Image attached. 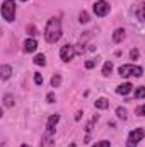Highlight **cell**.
Instances as JSON below:
<instances>
[{
	"label": "cell",
	"mask_w": 145,
	"mask_h": 147,
	"mask_svg": "<svg viewBox=\"0 0 145 147\" xmlns=\"http://www.w3.org/2000/svg\"><path fill=\"white\" fill-rule=\"evenodd\" d=\"M62 38V22L58 17H51L44 28V39L48 43H56Z\"/></svg>",
	"instance_id": "cell-1"
},
{
	"label": "cell",
	"mask_w": 145,
	"mask_h": 147,
	"mask_svg": "<svg viewBox=\"0 0 145 147\" xmlns=\"http://www.w3.org/2000/svg\"><path fill=\"white\" fill-rule=\"evenodd\" d=\"M118 72L121 77H142L144 75V69L138 65H121L118 69Z\"/></svg>",
	"instance_id": "cell-2"
},
{
	"label": "cell",
	"mask_w": 145,
	"mask_h": 147,
	"mask_svg": "<svg viewBox=\"0 0 145 147\" xmlns=\"http://www.w3.org/2000/svg\"><path fill=\"white\" fill-rule=\"evenodd\" d=\"M2 17L7 22H12L15 19V2L14 0H5L2 5Z\"/></svg>",
	"instance_id": "cell-3"
},
{
	"label": "cell",
	"mask_w": 145,
	"mask_h": 147,
	"mask_svg": "<svg viewBox=\"0 0 145 147\" xmlns=\"http://www.w3.org/2000/svg\"><path fill=\"white\" fill-rule=\"evenodd\" d=\"M145 137V130L144 128H137V130H132L130 132V135H128V139H126V147H137L140 142H142V139Z\"/></svg>",
	"instance_id": "cell-4"
},
{
	"label": "cell",
	"mask_w": 145,
	"mask_h": 147,
	"mask_svg": "<svg viewBox=\"0 0 145 147\" xmlns=\"http://www.w3.org/2000/svg\"><path fill=\"white\" fill-rule=\"evenodd\" d=\"M109 3L106 0H97L96 3H94V14L97 16V17H104V16H108L109 14Z\"/></svg>",
	"instance_id": "cell-5"
},
{
	"label": "cell",
	"mask_w": 145,
	"mask_h": 147,
	"mask_svg": "<svg viewBox=\"0 0 145 147\" xmlns=\"http://www.w3.org/2000/svg\"><path fill=\"white\" fill-rule=\"evenodd\" d=\"M60 57H62L63 62H70L73 57H75V46H73V45H65V46H62Z\"/></svg>",
	"instance_id": "cell-6"
},
{
	"label": "cell",
	"mask_w": 145,
	"mask_h": 147,
	"mask_svg": "<svg viewBox=\"0 0 145 147\" xmlns=\"http://www.w3.org/2000/svg\"><path fill=\"white\" fill-rule=\"evenodd\" d=\"M36 48H38V41H36V39L29 38V39H26V41H24V51H26V53H33Z\"/></svg>",
	"instance_id": "cell-7"
},
{
	"label": "cell",
	"mask_w": 145,
	"mask_h": 147,
	"mask_svg": "<svg viewBox=\"0 0 145 147\" xmlns=\"http://www.w3.org/2000/svg\"><path fill=\"white\" fill-rule=\"evenodd\" d=\"M58 120H60L58 115H51L50 120H48V125H46V132L53 134V132H55V127H56V123H58Z\"/></svg>",
	"instance_id": "cell-8"
},
{
	"label": "cell",
	"mask_w": 145,
	"mask_h": 147,
	"mask_svg": "<svg viewBox=\"0 0 145 147\" xmlns=\"http://www.w3.org/2000/svg\"><path fill=\"white\" fill-rule=\"evenodd\" d=\"M132 87H133V86H132L130 82H123V84H119V86L116 87V92H118V94H123V96H126V94L132 91Z\"/></svg>",
	"instance_id": "cell-9"
},
{
	"label": "cell",
	"mask_w": 145,
	"mask_h": 147,
	"mask_svg": "<svg viewBox=\"0 0 145 147\" xmlns=\"http://www.w3.org/2000/svg\"><path fill=\"white\" fill-rule=\"evenodd\" d=\"M123 39H125V29L119 28V29H116V31L113 33V41H114V43H121Z\"/></svg>",
	"instance_id": "cell-10"
},
{
	"label": "cell",
	"mask_w": 145,
	"mask_h": 147,
	"mask_svg": "<svg viewBox=\"0 0 145 147\" xmlns=\"http://www.w3.org/2000/svg\"><path fill=\"white\" fill-rule=\"evenodd\" d=\"M135 16L140 19V21H145V3H138L137 9H135Z\"/></svg>",
	"instance_id": "cell-11"
},
{
	"label": "cell",
	"mask_w": 145,
	"mask_h": 147,
	"mask_svg": "<svg viewBox=\"0 0 145 147\" xmlns=\"http://www.w3.org/2000/svg\"><path fill=\"white\" fill-rule=\"evenodd\" d=\"M94 105H96V108H97V110H106V108L109 106V101L106 99V98H99V99H96V103H94Z\"/></svg>",
	"instance_id": "cell-12"
},
{
	"label": "cell",
	"mask_w": 145,
	"mask_h": 147,
	"mask_svg": "<svg viewBox=\"0 0 145 147\" xmlns=\"http://www.w3.org/2000/svg\"><path fill=\"white\" fill-rule=\"evenodd\" d=\"M0 72H2V80H7L10 77V74H12V67L10 65H2Z\"/></svg>",
	"instance_id": "cell-13"
},
{
	"label": "cell",
	"mask_w": 145,
	"mask_h": 147,
	"mask_svg": "<svg viewBox=\"0 0 145 147\" xmlns=\"http://www.w3.org/2000/svg\"><path fill=\"white\" fill-rule=\"evenodd\" d=\"M3 105H5L7 108L14 106V98H12V94H5V96H3Z\"/></svg>",
	"instance_id": "cell-14"
},
{
	"label": "cell",
	"mask_w": 145,
	"mask_h": 147,
	"mask_svg": "<svg viewBox=\"0 0 145 147\" xmlns=\"http://www.w3.org/2000/svg\"><path fill=\"white\" fill-rule=\"evenodd\" d=\"M34 63H36V65H41V67H44V65H46V58H44V55H36V57H34Z\"/></svg>",
	"instance_id": "cell-15"
},
{
	"label": "cell",
	"mask_w": 145,
	"mask_h": 147,
	"mask_svg": "<svg viewBox=\"0 0 145 147\" xmlns=\"http://www.w3.org/2000/svg\"><path fill=\"white\" fill-rule=\"evenodd\" d=\"M145 98V87H137V91H135V99H142Z\"/></svg>",
	"instance_id": "cell-16"
},
{
	"label": "cell",
	"mask_w": 145,
	"mask_h": 147,
	"mask_svg": "<svg viewBox=\"0 0 145 147\" xmlns=\"http://www.w3.org/2000/svg\"><path fill=\"white\" fill-rule=\"evenodd\" d=\"M111 72H113V63L111 62H106L104 67H103V75H109Z\"/></svg>",
	"instance_id": "cell-17"
},
{
	"label": "cell",
	"mask_w": 145,
	"mask_h": 147,
	"mask_svg": "<svg viewBox=\"0 0 145 147\" xmlns=\"http://www.w3.org/2000/svg\"><path fill=\"white\" fill-rule=\"evenodd\" d=\"M79 21H80L82 24H85V22H89V14H87L85 10H82V12H80V16H79Z\"/></svg>",
	"instance_id": "cell-18"
},
{
	"label": "cell",
	"mask_w": 145,
	"mask_h": 147,
	"mask_svg": "<svg viewBox=\"0 0 145 147\" xmlns=\"http://www.w3.org/2000/svg\"><path fill=\"white\" fill-rule=\"evenodd\" d=\"M62 84V77L60 75H53V79H51V86L53 87H58Z\"/></svg>",
	"instance_id": "cell-19"
},
{
	"label": "cell",
	"mask_w": 145,
	"mask_h": 147,
	"mask_svg": "<svg viewBox=\"0 0 145 147\" xmlns=\"http://www.w3.org/2000/svg\"><path fill=\"white\" fill-rule=\"evenodd\" d=\"M116 115H118V118L126 120V110H125V108H118V110H116Z\"/></svg>",
	"instance_id": "cell-20"
},
{
	"label": "cell",
	"mask_w": 145,
	"mask_h": 147,
	"mask_svg": "<svg viewBox=\"0 0 145 147\" xmlns=\"http://www.w3.org/2000/svg\"><path fill=\"white\" fill-rule=\"evenodd\" d=\"M138 57H140V51H138V50H135V48H133V50H132V51H130V58H132V60H137V58H138Z\"/></svg>",
	"instance_id": "cell-21"
},
{
	"label": "cell",
	"mask_w": 145,
	"mask_h": 147,
	"mask_svg": "<svg viewBox=\"0 0 145 147\" xmlns=\"http://www.w3.org/2000/svg\"><path fill=\"white\" fill-rule=\"evenodd\" d=\"M92 147H111V144L108 140H101V142H96V146H92Z\"/></svg>",
	"instance_id": "cell-22"
},
{
	"label": "cell",
	"mask_w": 145,
	"mask_h": 147,
	"mask_svg": "<svg viewBox=\"0 0 145 147\" xmlns=\"http://www.w3.org/2000/svg\"><path fill=\"white\" fill-rule=\"evenodd\" d=\"M34 82H36L38 86L43 84V75H41V74H34Z\"/></svg>",
	"instance_id": "cell-23"
},
{
	"label": "cell",
	"mask_w": 145,
	"mask_h": 147,
	"mask_svg": "<svg viewBox=\"0 0 145 147\" xmlns=\"http://www.w3.org/2000/svg\"><path fill=\"white\" fill-rule=\"evenodd\" d=\"M96 67V60H87L85 62V69H94Z\"/></svg>",
	"instance_id": "cell-24"
},
{
	"label": "cell",
	"mask_w": 145,
	"mask_h": 147,
	"mask_svg": "<svg viewBox=\"0 0 145 147\" xmlns=\"http://www.w3.org/2000/svg\"><path fill=\"white\" fill-rule=\"evenodd\" d=\"M46 101H48V103H55V94H53V92H50V94L46 96Z\"/></svg>",
	"instance_id": "cell-25"
},
{
	"label": "cell",
	"mask_w": 145,
	"mask_h": 147,
	"mask_svg": "<svg viewBox=\"0 0 145 147\" xmlns=\"http://www.w3.org/2000/svg\"><path fill=\"white\" fill-rule=\"evenodd\" d=\"M137 113H138V115H142V116H145V105H144V106H140V108H137Z\"/></svg>",
	"instance_id": "cell-26"
},
{
	"label": "cell",
	"mask_w": 145,
	"mask_h": 147,
	"mask_svg": "<svg viewBox=\"0 0 145 147\" xmlns=\"http://www.w3.org/2000/svg\"><path fill=\"white\" fill-rule=\"evenodd\" d=\"M80 115H82V111H77V115H75V120H80Z\"/></svg>",
	"instance_id": "cell-27"
},
{
	"label": "cell",
	"mask_w": 145,
	"mask_h": 147,
	"mask_svg": "<svg viewBox=\"0 0 145 147\" xmlns=\"http://www.w3.org/2000/svg\"><path fill=\"white\" fill-rule=\"evenodd\" d=\"M21 147H31V146H28V144H24V146H21Z\"/></svg>",
	"instance_id": "cell-28"
},
{
	"label": "cell",
	"mask_w": 145,
	"mask_h": 147,
	"mask_svg": "<svg viewBox=\"0 0 145 147\" xmlns=\"http://www.w3.org/2000/svg\"><path fill=\"white\" fill-rule=\"evenodd\" d=\"M68 147H75V144H70V146H68Z\"/></svg>",
	"instance_id": "cell-29"
},
{
	"label": "cell",
	"mask_w": 145,
	"mask_h": 147,
	"mask_svg": "<svg viewBox=\"0 0 145 147\" xmlns=\"http://www.w3.org/2000/svg\"><path fill=\"white\" fill-rule=\"evenodd\" d=\"M22 2H28V0H22Z\"/></svg>",
	"instance_id": "cell-30"
}]
</instances>
